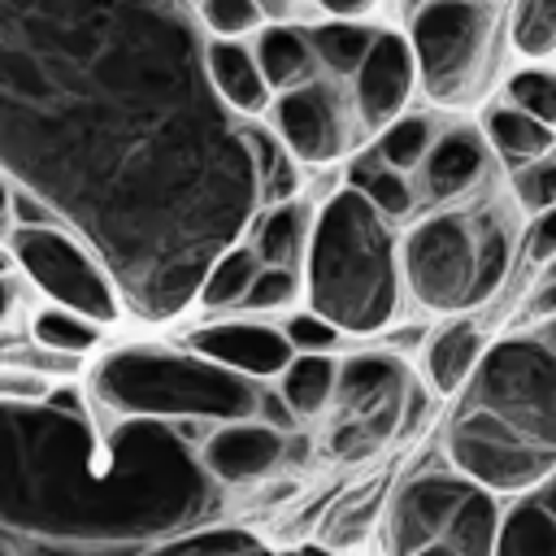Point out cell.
<instances>
[{"mask_svg":"<svg viewBox=\"0 0 556 556\" xmlns=\"http://www.w3.org/2000/svg\"><path fill=\"white\" fill-rule=\"evenodd\" d=\"M0 174L70 222L148 321L178 317L256 213L187 0H0Z\"/></svg>","mask_w":556,"mask_h":556,"instance_id":"cell-1","label":"cell"},{"mask_svg":"<svg viewBox=\"0 0 556 556\" xmlns=\"http://www.w3.org/2000/svg\"><path fill=\"white\" fill-rule=\"evenodd\" d=\"M48 413L0 408V521L39 530V539H135L169 530L200 508V473H161L139 482V452L152 426L135 430L109 469L96 434L70 395H52Z\"/></svg>","mask_w":556,"mask_h":556,"instance_id":"cell-2","label":"cell"},{"mask_svg":"<svg viewBox=\"0 0 556 556\" xmlns=\"http://www.w3.org/2000/svg\"><path fill=\"white\" fill-rule=\"evenodd\" d=\"M304 295L339 334H374L400 304V256L387 217L352 187L334 191L304 239Z\"/></svg>","mask_w":556,"mask_h":556,"instance_id":"cell-3","label":"cell"},{"mask_svg":"<svg viewBox=\"0 0 556 556\" xmlns=\"http://www.w3.org/2000/svg\"><path fill=\"white\" fill-rule=\"evenodd\" d=\"M96 395L143 421H165V417H217V421H239L256 417V387L222 369L204 356L187 352H165V348H117L100 361L96 369Z\"/></svg>","mask_w":556,"mask_h":556,"instance_id":"cell-4","label":"cell"},{"mask_svg":"<svg viewBox=\"0 0 556 556\" xmlns=\"http://www.w3.org/2000/svg\"><path fill=\"white\" fill-rule=\"evenodd\" d=\"M413 74L439 104L469 100L491 65L495 4L491 0H421L408 22Z\"/></svg>","mask_w":556,"mask_h":556,"instance_id":"cell-5","label":"cell"},{"mask_svg":"<svg viewBox=\"0 0 556 556\" xmlns=\"http://www.w3.org/2000/svg\"><path fill=\"white\" fill-rule=\"evenodd\" d=\"M469 408L556 447V361L547 334H513L491 352L482 348L469 374Z\"/></svg>","mask_w":556,"mask_h":556,"instance_id":"cell-6","label":"cell"},{"mask_svg":"<svg viewBox=\"0 0 556 556\" xmlns=\"http://www.w3.org/2000/svg\"><path fill=\"white\" fill-rule=\"evenodd\" d=\"M9 248H13L17 265L35 278V287L48 291L61 308L83 313L100 326H113L122 317L126 304H122L109 269L100 265V256L83 239H74L70 230H61L56 222L17 226Z\"/></svg>","mask_w":556,"mask_h":556,"instance_id":"cell-7","label":"cell"},{"mask_svg":"<svg viewBox=\"0 0 556 556\" xmlns=\"http://www.w3.org/2000/svg\"><path fill=\"white\" fill-rule=\"evenodd\" d=\"M478 226L482 213H434L408 230L400 269L417 304L434 313L478 308Z\"/></svg>","mask_w":556,"mask_h":556,"instance_id":"cell-8","label":"cell"},{"mask_svg":"<svg viewBox=\"0 0 556 556\" xmlns=\"http://www.w3.org/2000/svg\"><path fill=\"white\" fill-rule=\"evenodd\" d=\"M447 456L473 486L486 491H534L556 469V447L534 443L530 434L513 430L508 421L465 408L447 434Z\"/></svg>","mask_w":556,"mask_h":556,"instance_id":"cell-9","label":"cell"},{"mask_svg":"<svg viewBox=\"0 0 556 556\" xmlns=\"http://www.w3.org/2000/svg\"><path fill=\"white\" fill-rule=\"evenodd\" d=\"M278 135L295 161L330 165L352 143L348 96L326 78H304L278 96Z\"/></svg>","mask_w":556,"mask_h":556,"instance_id":"cell-10","label":"cell"},{"mask_svg":"<svg viewBox=\"0 0 556 556\" xmlns=\"http://www.w3.org/2000/svg\"><path fill=\"white\" fill-rule=\"evenodd\" d=\"M356 87H352V104L361 113V122L369 130H382L391 117L404 113L408 96H413V52H408V39L395 35V30H374L361 65L352 70Z\"/></svg>","mask_w":556,"mask_h":556,"instance_id":"cell-11","label":"cell"},{"mask_svg":"<svg viewBox=\"0 0 556 556\" xmlns=\"http://www.w3.org/2000/svg\"><path fill=\"white\" fill-rule=\"evenodd\" d=\"M187 348L243 378H278V369L291 361L287 334L265 321H213V326H200L187 339Z\"/></svg>","mask_w":556,"mask_h":556,"instance_id":"cell-12","label":"cell"},{"mask_svg":"<svg viewBox=\"0 0 556 556\" xmlns=\"http://www.w3.org/2000/svg\"><path fill=\"white\" fill-rule=\"evenodd\" d=\"M287 456V439L282 430L265 426V421H252V417H239V421H222L204 447H200V469L217 482H256L265 478L269 469H278V460Z\"/></svg>","mask_w":556,"mask_h":556,"instance_id":"cell-13","label":"cell"},{"mask_svg":"<svg viewBox=\"0 0 556 556\" xmlns=\"http://www.w3.org/2000/svg\"><path fill=\"white\" fill-rule=\"evenodd\" d=\"M473 482L460 473H421L413 478L391 508V552L395 556H413L426 543L443 539V526L452 517V508L460 504V495Z\"/></svg>","mask_w":556,"mask_h":556,"instance_id":"cell-14","label":"cell"},{"mask_svg":"<svg viewBox=\"0 0 556 556\" xmlns=\"http://www.w3.org/2000/svg\"><path fill=\"white\" fill-rule=\"evenodd\" d=\"M408 387V369L391 352H356L343 365H334V391L339 417H395L400 426V400Z\"/></svg>","mask_w":556,"mask_h":556,"instance_id":"cell-15","label":"cell"},{"mask_svg":"<svg viewBox=\"0 0 556 556\" xmlns=\"http://www.w3.org/2000/svg\"><path fill=\"white\" fill-rule=\"evenodd\" d=\"M491 169V156H486V139L473 130V126H452L447 135L430 139L426 156H421V182H426V195L447 204V200H460L469 195Z\"/></svg>","mask_w":556,"mask_h":556,"instance_id":"cell-16","label":"cell"},{"mask_svg":"<svg viewBox=\"0 0 556 556\" xmlns=\"http://www.w3.org/2000/svg\"><path fill=\"white\" fill-rule=\"evenodd\" d=\"M204 70H208V83H213L217 100L235 117H252L269 104V83L256 70L252 48H243L239 39H226V35L204 39Z\"/></svg>","mask_w":556,"mask_h":556,"instance_id":"cell-17","label":"cell"},{"mask_svg":"<svg viewBox=\"0 0 556 556\" xmlns=\"http://www.w3.org/2000/svg\"><path fill=\"white\" fill-rule=\"evenodd\" d=\"M491 556H556V517L547 504V482L521 491V504L500 517Z\"/></svg>","mask_w":556,"mask_h":556,"instance_id":"cell-18","label":"cell"},{"mask_svg":"<svg viewBox=\"0 0 556 556\" xmlns=\"http://www.w3.org/2000/svg\"><path fill=\"white\" fill-rule=\"evenodd\" d=\"M252 56H256V70L265 74L269 91H287V87L313 78V70H317L308 30H300V26H282V22H274V26L261 30Z\"/></svg>","mask_w":556,"mask_h":556,"instance_id":"cell-19","label":"cell"},{"mask_svg":"<svg viewBox=\"0 0 556 556\" xmlns=\"http://www.w3.org/2000/svg\"><path fill=\"white\" fill-rule=\"evenodd\" d=\"M239 139L248 148V161H252V178H256V208H269V204H282L295 195L300 187V174H295V156L282 148V139H274L265 126L256 122H239Z\"/></svg>","mask_w":556,"mask_h":556,"instance_id":"cell-20","label":"cell"},{"mask_svg":"<svg viewBox=\"0 0 556 556\" xmlns=\"http://www.w3.org/2000/svg\"><path fill=\"white\" fill-rule=\"evenodd\" d=\"M482 356V330L473 321H447L426 348V378L434 395H456Z\"/></svg>","mask_w":556,"mask_h":556,"instance_id":"cell-21","label":"cell"},{"mask_svg":"<svg viewBox=\"0 0 556 556\" xmlns=\"http://www.w3.org/2000/svg\"><path fill=\"white\" fill-rule=\"evenodd\" d=\"M330 391H334L330 352H291V361L278 369V395L295 413V421L317 417L330 404Z\"/></svg>","mask_w":556,"mask_h":556,"instance_id":"cell-22","label":"cell"},{"mask_svg":"<svg viewBox=\"0 0 556 556\" xmlns=\"http://www.w3.org/2000/svg\"><path fill=\"white\" fill-rule=\"evenodd\" d=\"M495 530H500V508H495L491 491L486 486H469L460 495V504L452 508L439 543L452 547L456 556H491L495 552Z\"/></svg>","mask_w":556,"mask_h":556,"instance_id":"cell-23","label":"cell"},{"mask_svg":"<svg viewBox=\"0 0 556 556\" xmlns=\"http://www.w3.org/2000/svg\"><path fill=\"white\" fill-rule=\"evenodd\" d=\"M486 143L500 156H508L513 165H521V161L547 156L552 143H556V130H552V122H539V117L504 104V109H491L486 113Z\"/></svg>","mask_w":556,"mask_h":556,"instance_id":"cell-24","label":"cell"},{"mask_svg":"<svg viewBox=\"0 0 556 556\" xmlns=\"http://www.w3.org/2000/svg\"><path fill=\"white\" fill-rule=\"evenodd\" d=\"M348 187H352L356 195H365L382 217H408L413 204H417V195H413L404 169H391L378 152H365V156H356V161L348 165Z\"/></svg>","mask_w":556,"mask_h":556,"instance_id":"cell-25","label":"cell"},{"mask_svg":"<svg viewBox=\"0 0 556 556\" xmlns=\"http://www.w3.org/2000/svg\"><path fill=\"white\" fill-rule=\"evenodd\" d=\"M304 239H308V208L295 204V200H282V204H269V213L261 217L256 226V261L261 265H291L304 256Z\"/></svg>","mask_w":556,"mask_h":556,"instance_id":"cell-26","label":"cell"},{"mask_svg":"<svg viewBox=\"0 0 556 556\" xmlns=\"http://www.w3.org/2000/svg\"><path fill=\"white\" fill-rule=\"evenodd\" d=\"M256 269H261L256 252L243 248V243H230V248H222V252L204 265V274H200V282H195V295H191V300H200L204 308H230V304L243 300V291H248V282H252Z\"/></svg>","mask_w":556,"mask_h":556,"instance_id":"cell-27","label":"cell"},{"mask_svg":"<svg viewBox=\"0 0 556 556\" xmlns=\"http://www.w3.org/2000/svg\"><path fill=\"white\" fill-rule=\"evenodd\" d=\"M369 39H374V30L365 22H356V17H334V22H321V26L308 30V43H313L317 65H326L339 78H348L361 65Z\"/></svg>","mask_w":556,"mask_h":556,"instance_id":"cell-28","label":"cell"},{"mask_svg":"<svg viewBox=\"0 0 556 556\" xmlns=\"http://www.w3.org/2000/svg\"><path fill=\"white\" fill-rule=\"evenodd\" d=\"M35 339L43 343V352L83 356V352H91V348L100 343V321L52 304V308H39V313H35Z\"/></svg>","mask_w":556,"mask_h":556,"instance_id":"cell-29","label":"cell"},{"mask_svg":"<svg viewBox=\"0 0 556 556\" xmlns=\"http://www.w3.org/2000/svg\"><path fill=\"white\" fill-rule=\"evenodd\" d=\"M513 48L530 61H547L556 52V0H517L508 22Z\"/></svg>","mask_w":556,"mask_h":556,"instance_id":"cell-30","label":"cell"},{"mask_svg":"<svg viewBox=\"0 0 556 556\" xmlns=\"http://www.w3.org/2000/svg\"><path fill=\"white\" fill-rule=\"evenodd\" d=\"M430 139H434V126H430V117H391L387 126H382V135H378V156L391 165V169H417L421 165V156H426V148H430Z\"/></svg>","mask_w":556,"mask_h":556,"instance_id":"cell-31","label":"cell"},{"mask_svg":"<svg viewBox=\"0 0 556 556\" xmlns=\"http://www.w3.org/2000/svg\"><path fill=\"white\" fill-rule=\"evenodd\" d=\"M508 265H513L508 230L500 217L482 213V226H478V304H486L500 291V282L508 278Z\"/></svg>","mask_w":556,"mask_h":556,"instance_id":"cell-32","label":"cell"},{"mask_svg":"<svg viewBox=\"0 0 556 556\" xmlns=\"http://www.w3.org/2000/svg\"><path fill=\"white\" fill-rule=\"evenodd\" d=\"M504 96H508L513 109H521V113H530L539 122H556V78H552V70L543 61H534L530 70H517L508 78Z\"/></svg>","mask_w":556,"mask_h":556,"instance_id":"cell-33","label":"cell"},{"mask_svg":"<svg viewBox=\"0 0 556 556\" xmlns=\"http://www.w3.org/2000/svg\"><path fill=\"white\" fill-rule=\"evenodd\" d=\"M256 539L239 526H213V530H200V534H182L165 547H152L143 556H239V552H252Z\"/></svg>","mask_w":556,"mask_h":556,"instance_id":"cell-34","label":"cell"},{"mask_svg":"<svg viewBox=\"0 0 556 556\" xmlns=\"http://www.w3.org/2000/svg\"><path fill=\"white\" fill-rule=\"evenodd\" d=\"M300 300V278L291 265H261L243 291V308H291Z\"/></svg>","mask_w":556,"mask_h":556,"instance_id":"cell-35","label":"cell"},{"mask_svg":"<svg viewBox=\"0 0 556 556\" xmlns=\"http://www.w3.org/2000/svg\"><path fill=\"white\" fill-rule=\"evenodd\" d=\"M513 195H517L521 208H530V213L552 208V200H556V161H552V156L521 161V165L513 169Z\"/></svg>","mask_w":556,"mask_h":556,"instance_id":"cell-36","label":"cell"},{"mask_svg":"<svg viewBox=\"0 0 556 556\" xmlns=\"http://www.w3.org/2000/svg\"><path fill=\"white\" fill-rule=\"evenodd\" d=\"M200 22L226 39H235V35L256 30L265 22V13L256 0H200Z\"/></svg>","mask_w":556,"mask_h":556,"instance_id":"cell-37","label":"cell"},{"mask_svg":"<svg viewBox=\"0 0 556 556\" xmlns=\"http://www.w3.org/2000/svg\"><path fill=\"white\" fill-rule=\"evenodd\" d=\"M282 334H287V343H291V352H330V348H339V330L326 321V317H317L313 308L308 313H295L287 326H282Z\"/></svg>","mask_w":556,"mask_h":556,"instance_id":"cell-38","label":"cell"},{"mask_svg":"<svg viewBox=\"0 0 556 556\" xmlns=\"http://www.w3.org/2000/svg\"><path fill=\"white\" fill-rule=\"evenodd\" d=\"M556 256V213L552 208H539L534 222L526 226V261L534 269H547Z\"/></svg>","mask_w":556,"mask_h":556,"instance_id":"cell-39","label":"cell"},{"mask_svg":"<svg viewBox=\"0 0 556 556\" xmlns=\"http://www.w3.org/2000/svg\"><path fill=\"white\" fill-rule=\"evenodd\" d=\"M369 517H374V495L361 500L356 508H348V513L339 517L343 526H330V534H326L330 547H352V543H361V539L369 534Z\"/></svg>","mask_w":556,"mask_h":556,"instance_id":"cell-40","label":"cell"},{"mask_svg":"<svg viewBox=\"0 0 556 556\" xmlns=\"http://www.w3.org/2000/svg\"><path fill=\"white\" fill-rule=\"evenodd\" d=\"M256 413H261V421H265V426H274V430H291V426H295V413L282 404V395H278V391L256 395Z\"/></svg>","mask_w":556,"mask_h":556,"instance_id":"cell-41","label":"cell"},{"mask_svg":"<svg viewBox=\"0 0 556 556\" xmlns=\"http://www.w3.org/2000/svg\"><path fill=\"white\" fill-rule=\"evenodd\" d=\"M13 208H17V226H30V222H56L30 191H17V195H13Z\"/></svg>","mask_w":556,"mask_h":556,"instance_id":"cell-42","label":"cell"},{"mask_svg":"<svg viewBox=\"0 0 556 556\" xmlns=\"http://www.w3.org/2000/svg\"><path fill=\"white\" fill-rule=\"evenodd\" d=\"M330 17H361V13H369L378 0H317Z\"/></svg>","mask_w":556,"mask_h":556,"instance_id":"cell-43","label":"cell"},{"mask_svg":"<svg viewBox=\"0 0 556 556\" xmlns=\"http://www.w3.org/2000/svg\"><path fill=\"white\" fill-rule=\"evenodd\" d=\"M256 4H261V13H265V17H287L295 0H256Z\"/></svg>","mask_w":556,"mask_h":556,"instance_id":"cell-44","label":"cell"},{"mask_svg":"<svg viewBox=\"0 0 556 556\" xmlns=\"http://www.w3.org/2000/svg\"><path fill=\"white\" fill-rule=\"evenodd\" d=\"M413 556H456L452 547H443V543H426V547H417Z\"/></svg>","mask_w":556,"mask_h":556,"instance_id":"cell-45","label":"cell"},{"mask_svg":"<svg viewBox=\"0 0 556 556\" xmlns=\"http://www.w3.org/2000/svg\"><path fill=\"white\" fill-rule=\"evenodd\" d=\"M4 313H9V287H4V274H0V321H4Z\"/></svg>","mask_w":556,"mask_h":556,"instance_id":"cell-46","label":"cell"},{"mask_svg":"<svg viewBox=\"0 0 556 556\" xmlns=\"http://www.w3.org/2000/svg\"><path fill=\"white\" fill-rule=\"evenodd\" d=\"M4 208H9V187H4V178H0V217H4Z\"/></svg>","mask_w":556,"mask_h":556,"instance_id":"cell-47","label":"cell"},{"mask_svg":"<svg viewBox=\"0 0 556 556\" xmlns=\"http://www.w3.org/2000/svg\"><path fill=\"white\" fill-rule=\"evenodd\" d=\"M4 269H9V256H4V248H0V274H4Z\"/></svg>","mask_w":556,"mask_h":556,"instance_id":"cell-48","label":"cell"},{"mask_svg":"<svg viewBox=\"0 0 556 556\" xmlns=\"http://www.w3.org/2000/svg\"><path fill=\"white\" fill-rule=\"evenodd\" d=\"M239 556H269V552H261V547H252V552H239Z\"/></svg>","mask_w":556,"mask_h":556,"instance_id":"cell-49","label":"cell"},{"mask_svg":"<svg viewBox=\"0 0 556 556\" xmlns=\"http://www.w3.org/2000/svg\"><path fill=\"white\" fill-rule=\"evenodd\" d=\"M0 556H4V552H0Z\"/></svg>","mask_w":556,"mask_h":556,"instance_id":"cell-50","label":"cell"}]
</instances>
